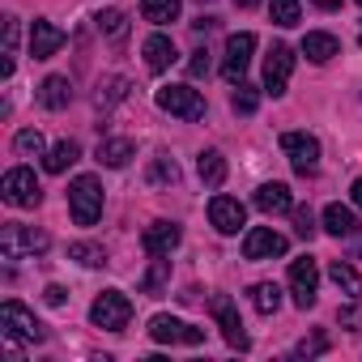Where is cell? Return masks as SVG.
<instances>
[{"mask_svg": "<svg viewBox=\"0 0 362 362\" xmlns=\"http://www.w3.org/2000/svg\"><path fill=\"white\" fill-rule=\"evenodd\" d=\"M69 214L77 226H94L103 218V184L94 175H77L69 184Z\"/></svg>", "mask_w": 362, "mask_h": 362, "instance_id": "obj_1", "label": "cell"}, {"mask_svg": "<svg viewBox=\"0 0 362 362\" xmlns=\"http://www.w3.org/2000/svg\"><path fill=\"white\" fill-rule=\"evenodd\" d=\"M47 235L43 230H35V226H18V222H9V226H0V256L5 260H26V256H43L47 252Z\"/></svg>", "mask_w": 362, "mask_h": 362, "instance_id": "obj_2", "label": "cell"}, {"mask_svg": "<svg viewBox=\"0 0 362 362\" xmlns=\"http://www.w3.org/2000/svg\"><path fill=\"white\" fill-rule=\"evenodd\" d=\"M0 328H5V341H9V349L18 345V341H30V345H39L43 337H47V328L35 320V311H26L22 303H5L0 307Z\"/></svg>", "mask_w": 362, "mask_h": 362, "instance_id": "obj_3", "label": "cell"}, {"mask_svg": "<svg viewBox=\"0 0 362 362\" xmlns=\"http://www.w3.org/2000/svg\"><path fill=\"white\" fill-rule=\"evenodd\" d=\"M90 320L98 328H107V332H124L128 320H132V298L124 290H103L94 298V307H90Z\"/></svg>", "mask_w": 362, "mask_h": 362, "instance_id": "obj_4", "label": "cell"}, {"mask_svg": "<svg viewBox=\"0 0 362 362\" xmlns=\"http://www.w3.org/2000/svg\"><path fill=\"white\" fill-rule=\"evenodd\" d=\"M153 103H158L162 111L179 115V119H205V98H201V90H192V86H162V90L153 94Z\"/></svg>", "mask_w": 362, "mask_h": 362, "instance_id": "obj_5", "label": "cell"}, {"mask_svg": "<svg viewBox=\"0 0 362 362\" xmlns=\"http://www.w3.org/2000/svg\"><path fill=\"white\" fill-rule=\"evenodd\" d=\"M209 311H214V320H218V328H222L226 345H230V349H239V354H247V349H252V337L243 332L239 307H235L226 294H214V298H209Z\"/></svg>", "mask_w": 362, "mask_h": 362, "instance_id": "obj_6", "label": "cell"}, {"mask_svg": "<svg viewBox=\"0 0 362 362\" xmlns=\"http://www.w3.org/2000/svg\"><path fill=\"white\" fill-rule=\"evenodd\" d=\"M0 192H5V201L18 205V209H35L43 201V188H39V179H35L30 166H13L5 175V184H0Z\"/></svg>", "mask_w": 362, "mask_h": 362, "instance_id": "obj_7", "label": "cell"}, {"mask_svg": "<svg viewBox=\"0 0 362 362\" xmlns=\"http://www.w3.org/2000/svg\"><path fill=\"white\" fill-rule=\"evenodd\" d=\"M252 52H256V35L239 30V35H230V39H226V56H222V77H226L230 86H243V73H247V64H252Z\"/></svg>", "mask_w": 362, "mask_h": 362, "instance_id": "obj_8", "label": "cell"}, {"mask_svg": "<svg viewBox=\"0 0 362 362\" xmlns=\"http://www.w3.org/2000/svg\"><path fill=\"white\" fill-rule=\"evenodd\" d=\"M149 337L158 345H201L205 341V328H192L184 320H175V315H153L149 320Z\"/></svg>", "mask_w": 362, "mask_h": 362, "instance_id": "obj_9", "label": "cell"}, {"mask_svg": "<svg viewBox=\"0 0 362 362\" xmlns=\"http://www.w3.org/2000/svg\"><path fill=\"white\" fill-rule=\"evenodd\" d=\"M281 149H286V158H290V166L298 175H315L320 170V141L311 132H286Z\"/></svg>", "mask_w": 362, "mask_h": 362, "instance_id": "obj_10", "label": "cell"}, {"mask_svg": "<svg viewBox=\"0 0 362 362\" xmlns=\"http://www.w3.org/2000/svg\"><path fill=\"white\" fill-rule=\"evenodd\" d=\"M315 290H320V269H315V260H311V256L294 260V264H290V298H294V307H298V311L315 307Z\"/></svg>", "mask_w": 362, "mask_h": 362, "instance_id": "obj_11", "label": "cell"}, {"mask_svg": "<svg viewBox=\"0 0 362 362\" xmlns=\"http://www.w3.org/2000/svg\"><path fill=\"white\" fill-rule=\"evenodd\" d=\"M290 73H294V52L286 43H273V52L264 56V94L281 98L290 86Z\"/></svg>", "mask_w": 362, "mask_h": 362, "instance_id": "obj_12", "label": "cell"}, {"mask_svg": "<svg viewBox=\"0 0 362 362\" xmlns=\"http://www.w3.org/2000/svg\"><path fill=\"white\" fill-rule=\"evenodd\" d=\"M286 235H277L273 226H252L243 235V260H273V256H286Z\"/></svg>", "mask_w": 362, "mask_h": 362, "instance_id": "obj_13", "label": "cell"}, {"mask_svg": "<svg viewBox=\"0 0 362 362\" xmlns=\"http://www.w3.org/2000/svg\"><path fill=\"white\" fill-rule=\"evenodd\" d=\"M209 222L222 230V235H239L247 226V209L235 201V197H214L209 201Z\"/></svg>", "mask_w": 362, "mask_h": 362, "instance_id": "obj_14", "label": "cell"}, {"mask_svg": "<svg viewBox=\"0 0 362 362\" xmlns=\"http://www.w3.org/2000/svg\"><path fill=\"white\" fill-rule=\"evenodd\" d=\"M179 239H184V230H179L175 222H153V226H145L141 247H145L149 256H170V252L179 247Z\"/></svg>", "mask_w": 362, "mask_h": 362, "instance_id": "obj_15", "label": "cell"}, {"mask_svg": "<svg viewBox=\"0 0 362 362\" xmlns=\"http://www.w3.org/2000/svg\"><path fill=\"white\" fill-rule=\"evenodd\" d=\"M60 47H64V30L60 26H52V22H35L30 26V56L35 60H52Z\"/></svg>", "mask_w": 362, "mask_h": 362, "instance_id": "obj_16", "label": "cell"}, {"mask_svg": "<svg viewBox=\"0 0 362 362\" xmlns=\"http://www.w3.org/2000/svg\"><path fill=\"white\" fill-rule=\"evenodd\" d=\"M256 209L260 214H294V197L286 184H260L256 188Z\"/></svg>", "mask_w": 362, "mask_h": 362, "instance_id": "obj_17", "label": "cell"}, {"mask_svg": "<svg viewBox=\"0 0 362 362\" xmlns=\"http://www.w3.org/2000/svg\"><path fill=\"white\" fill-rule=\"evenodd\" d=\"M141 52H145V69H149V73H166V69L175 64V43H170L166 35H149Z\"/></svg>", "mask_w": 362, "mask_h": 362, "instance_id": "obj_18", "label": "cell"}, {"mask_svg": "<svg viewBox=\"0 0 362 362\" xmlns=\"http://www.w3.org/2000/svg\"><path fill=\"white\" fill-rule=\"evenodd\" d=\"M303 56L311 64H328L332 56H341V43L332 35H324V30H311V35H303Z\"/></svg>", "mask_w": 362, "mask_h": 362, "instance_id": "obj_19", "label": "cell"}, {"mask_svg": "<svg viewBox=\"0 0 362 362\" xmlns=\"http://www.w3.org/2000/svg\"><path fill=\"white\" fill-rule=\"evenodd\" d=\"M39 103L47 107V111H64L69 103H73V86H69V77H47L43 86H39Z\"/></svg>", "mask_w": 362, "mask_h": 362, "instance_id": "obj_20", "label": "cell"}, {"mask_svg": "<svg viewBox=\"0 0 362 362\" xmlns=\"http://www.w3.org/2000/svg\"><path fill=\"white\" fill-rule=\"evenodd\" d=\"M132 141L128 136H107V141H98V162L103 166H111V170H119V166H128L132 162Z\"/></svg>", "mask_w": 362, "mask_h": 362, "instance_id": "obj_21", "label": "cell"}, {"mask_svg": "<svg viewBox=\"0 0 362 362\" xmlns=\"http://www.w3.org/2000/svg\"><path fill=\"white\" fill-rule=\"evenodd\" d=\"M328 277H332V286L354 303V298H362V273L354 269V264H345V260H332L328 264Z\"/></svg>", "mask_w": 362, "mask_h": 362, "instance_id": "obj_22", "label": "cell"}, {"mask_svg": "<svg viewBox=\"0 0 362 362\" xmlns=\"http://www.w3.org/2000/svg\"><path fill=\"white\" fill-rule=\"evenodd\" d=\"M197 175H201L205 188H222V184H226V158H222L218 149H205V153L197 158Z\"/></svg>", "mask_w": 362, "mask_h": 362, "instance_id": "obj_23", "label": "cell"}, {"mask_svg": "<svg viewBox=\"0 0 362 362\" xmlns=\"http://www.w3.org/2000/svg\"><path fill=\"white\" fill-rule=\"evenodd\" d=\"M324 230H328L332 239H349V235L358 230L354 209H345V205H328V209H324Z\"/></svg>", "mask_w": 362, "mask_h": 362, "instance_id": "obj_24", "label": "cell"}, {"mask_svg": "<svg viewBox=\"0 0 362 362\" xmlns=\"http://www.w3.org/2000/svg\"><path fill=\"white\" fill-rule=\"evenodd\" d=\"M179 5H184V0H141V18L153 22V26H166V22L179 18Z\"/></svg>", "mask_w": 362, "mask_h": 362, "instance_id": "obj_25", "label": "cell"}, {"mask_svg": "<svg viewBox=\"0 0 362 362\" xmlns=\"http://www.w3.org/2000/svg\"><path fill=\"white\" fill-rule=\"evenodd\" d=\"M149 184H153V188H170V184H179V162H175L170 153H158V158L149 162Z\"/></svg>", "mask_w": 362, "mask_h": 362, "instance_id": "obj_26", "label": "cell"}, {"mask_svg": "<svg viewBox=\"0 0 362 362\" xmlns=\"http://www.w3.org/2000/svg\"><path fill=\"white\" fill-rule=\"evenodd\" d=\"M124 98H128V77H107V81L98 86V98H94V107L107 115V111H111L115 103H124Z\"/></svg>", "mask_w": 362, "mask_h": 362, "instance_id": "obj_27", "label": "cell"}, {"mask_svg": "<svg viewBox=\"0 0 362 362\" xmlns=\"http://www.w3.org/2000/svg\"><path fill=\"white\" fill-rule=\"evenodd\" d=\"M77 158H81V145H77V141H60V145H56V149L43 158V166H47L52 175H64V170H69Z\"/></svg>", "mask_w": 362, "mask_h": 362, "instance_id": "obj_28", "label": "cell"}, {"mask_svg": "<svg viewBox=\"0 0 362 362\" xmlns=\"http://www.w3.org/2000/svg\"><path fill=\"white\" fill-rule=\"evenodd\" d=\"M252 307H256L260 315H273V311L281 307V290H277L273 281H256V286H252Z\"/></svg>", "mask_w": 362, "mask_h": 362, "instance_id": "obj_29", "label": "cell"}, {"mask_svg": "<svg viewBox=\"0 0 362 362\" xmlns=\"http://www.w3.org/2000/svg\"><path fill=\"white\" fill-rule=\"evenodd\" d=\"M269 18H273V26H298V18H303V9H298V0H273L269 5Z\"/></svg>", "mask_w": 362, "mask_h": 362, "instance_id": "obj_30", "label": "cell"}, {"mask_svg": "<svg viewBox=\"0 0 362 362\" xmlns=\"http://www.w3.org/2000/svg\"><path fill=\"white\" fill-rule=\"evenodd\" d=\"M18 18H5V60H0V77H13V56H18Z\"/></svg>", "mask_w": 362, "mask_h": 362, "instance_id": "obj_31", "label": "cell"}, {"mask_svg": "<svg viewBox=\"0 0 362 362\" xmlns=\"http://www.w3.org/2000/svg\"><path fill=\"white\" fill-rule=\"evenodd\" d=\"M69 260H77V264H86V269H103V264H107V252L94 247V243H73V247H69Z\"/></svg>", "mask_w": 362, "mask_h": 362, "instance_id": "obj_32", "label": "cell"}, {"mask_svg": "<svg viewBox=\"0 0 362 362\" xmlns=\"http://www.w3.org/2000/svg\"><path fill=\"white\" fill-rule=\"evenodd\" d=\"M13 149H18L22 158H39V153H43V132H39V128H22V132L13 136Z\"/></svg>", "mask_w": 362, "mask_h": 362, "instance_id": "obj_33", "label": "cell"}, {"mask_svg": "<svg viewBox=\"0 0 362 362\" xmlns=\"http://www.w3.org/2000/svg\"><path fill=\"white\" fill-rule=\"evenodd\" d=\"M166 277H170V260H166V256H153V269L145 273L141 290H145V294H158V290L166 286Z\"/></svg>", "mask_w": 362, "mask_h": 362, "instance_id": "obj_34", "label": "cell"}, {"mask_svg": "<svg viewBox=\"0 0 362 362\" xmlns=\"http://www.w3.org/2000/svg\"><path fill=\"white\" fill-rule=\"evenodd\" d=\"M94 26H98L103 35H111V39H124V13H119V9H103V13L94 18Z\"/></svg>", "mask_w": 362, "mask_h": 362, "instance_id": "obj_35", "label": "cell"}, {"mask_svg": "<svg viewBox=\"0 0 362 362\" xmlns=\"http://www.w3.org/2000/svg\"><path fill=\"white\" fill-rule=\"evenodd\" d=\"M230 103H235V111H239V115H252V111L260 107V90H256V86H239Z\"/></svg>", "mask_w": 362, "mask_h": 362, "instance_id": "obj_36", "label": "cell"}, {"mask_svg": "<svg viewBox=\"0 0 362 362\" xmlns=\"http://www.w3.org/2000/svg\"><path fill=\"white\" fill-rule=\"evenodd\" d=\"M294 235H298V239H311V235H315V214H311L307 205L294 209Z\"/></svg>", "mask_w": 362, "mask_h": 362, "instance_id": "obj_37", "label": "cell"}, {"mask_svg": "<svg viewBox=\"0 0 362 362\" xmlns=\"http://www.w3.org/2000/svg\"><path fill=\"white\" fill-rule=\"evenodd\" d=\"M324 349H328V337H324V332H315V337L298 341V349H294V354H298V358H315V354H324Z\"/></svg>", "mask_w": 362, "mask_h": 362, "instance_id": "obj_38", "label": "cell"}, {"mask_svg": "<svg viewBox=\"0 0 362 362\" xmlns=\"http://www.w3.org/2000/svg\"><path fill=\"white\" fill-rule=\"evenodd\" d=\"M188 73H192V77H209V52H205V47H201V52H192Z\"/></svg>", "mask_w": 362, "mask_h": 362, "instance_id": "obj_39", "label": "cell"}, {"mask_svg": "<svg viewBox=\"0 0 362 362\" xmlns=\"http://www.w3.org/2000/svg\"><path fill=\"white\" fill-rule=\"evenodd\" d=\"M43 298H47L52 307H64V298H69V294H64V286H47V290H43Z\"/></svg>", "mask_w": 362, "mask_h": 362, "instance_id": "obj_40", "label": "cell"}, {"mask_svg": "<svg viewBox=\"0 0 362 362\" xmlns=\"http://www.w3.org/2000/svg\"><path fill=\"white\" fill-rule=\"evenodd\" d=\"M349 197H354V205L362 209V179H354V188H349Z\"/></svg>", "mask_w": 362, "mask_h": 362, "instance_id": "obj_41", "label": "cell"}, {"mask_svg": "<svg viewBox=\"0 0 362 362\" xmlns=\"http://www.w3.org/2000/svg\"><path fill=\"white\" fill-rule=\"evenodd\" d=\"M315 9H341V0H311Z\"/></svg>", "mask_w": 362, "mask_h": 362, "instance_id": "obj_42", "label": "cell"}, {"mask_svg": "<svg viewBox=\"0 0 362 362\" xmlns=\"http://www.w3.org/2000/svg\"><path fill=\"white\" fill-rule=\"evenodd\" d=\"M235 5H239V9H256V5H260V0H235Z\"/></svg>", "mask_w": 362, "mask_h": 362, "instance_id": "obj_43", "label": "cell"}, {"mask_svg": "<svg viewBox=\"0 0 362 362\" xmlns=\"http://www.w3.org/2000/svg\"><path fill=\"white\" fill-rule=\"evenodd\" d=\"M358 43H362V35H358Z\"/></svg>", "mask_w": 362, "mask_h": 362, "instance_id": "obj_44", "label": "cell"}, {"mask_svg": "<svg viewBox=\"0 0 362 362\" xmlns=\"http://www.w3.org/2000/svg\"><path fill=\"white\" fill-rule=\"evenodd\" d=\"M358 5H362V0H358Z\"/></svg>", "mask_w": 362, "mask_h": 362, "instance_id": "obj_45", "label": "cell"}]
</instances>
